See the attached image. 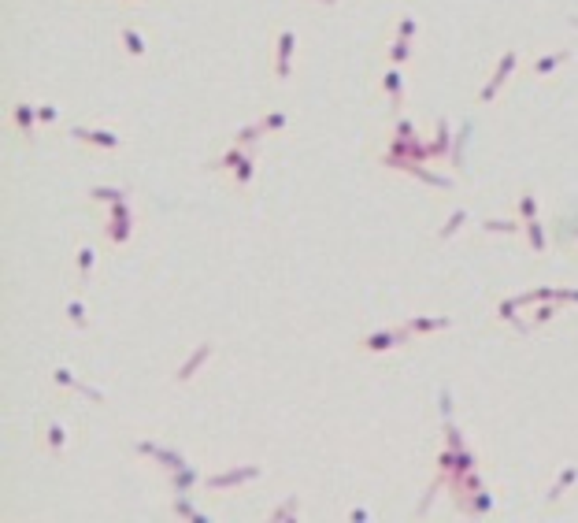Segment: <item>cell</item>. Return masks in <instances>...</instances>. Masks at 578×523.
Returning a JSON list of instances; mask_svg holds the SVG:
<instances>
[{"label": "cell", "mask_w": 578, "mask_h": 523, "mask_svg": "<svg viewBox=\"0 0 578 523\" xmlns=\"http://www.w3.org/2000/svg\"><path fill=\"white\" fill-rule=\"evenodd\" d=\"M519 216L530 223V219H538V204H534V193L530 189H523V197H519Z\"/></svg>", "instance_id": "cell-30"}, {"label": "cell", "mask_w": 578, "mask_h": 523, "mask_svg": "<svg viewBox=\"0 0 578 523\" xmlns=\"http://www.w3.org/2000/svg\"><path fill=\"white\" fill-rule=\"evenodd\" d=\"M67 138H74L82 145H96V149H119L123 145L119 134H111V130H89V126H71Z\"/></svg>", "instance_id": "cell-3"}, {"label": "cell", "mask_w": 578, "mask_h": 523, "mask_svg": "<svg viewBox=\"0 0 578 523\" xmlns=\"http://www.w3.org/2000/svg\"><path fill=\"white\" fill-rule=\"evenodd\" d=\"M245 156H249V153H245V149H241V141H238V145H234V149H230L223 160H216V163H211V171H234V167H238V163H241Z\"/></svg>", "instance_id": "cell-22"}, {"label": "cell", "mask_w": 578, "mask_h": 523, "mask_svg": "<svg viewBox=\"0 0 578 523\" xmlns=\"http://www.w3.org/2000/svg\"><path fill=\"white\" fill-rule=\"evenodd\" d=\"M93 260H96V253L89 249V245H82L78 249V279H82V286H86L89 275H93Z\"/></svg>", "instance_id": "cell-24"}, {"label": "cell", "mask_w": 578, "mask_h": 523, "mask_svg": "<svg viewBox=\"0 0 578 523\" xmlns=\"http://www.w3.org/2000/svg\"><path fill=\"white\" fill-rule=\"evenodd\" d=\"M567 60H571V53H556V56H541V60L534 63V67H530V71H534V78H545V75H552L556 67H564V63H567Z\"/></svg>", "instance_id": "cell-15"}, {"label": "cell", "mask_w": 578, "mask_h": 523, "mask_svg": "<svg viewBox=\"0 0 578 523\" xmlns=\"http://www.w3.org/2000/svg\"><path fill=\"white\" fill-rule=\"evenodd\" d=\"M174 516H189V519H196V523H208V516H204V512H196L193 505L186 501V494H178V497H174Z\"/></svg>", "instance_id": "cell-27"}, {"label": "cell", "mask_w": 578, "mask_h": 523, "mask_svg": "<svg viewBox=\"0 0 578 523\" xmlns=\"http://www.w3.org/2000/svg\"><path fill=\"white\" fill-rule=\"evenodd\" d=\"M408 60H411V38H397L389 45V63L401 67V63H408Z\"/></svg>", "instance_id": "cell-21"}, {"label": "cell", "mask_w": 578, "mask_h": 523, "mask_svg": "<svg viewBox=\"0 0 578 523\" xmlns=\"http://www.w3.org/2000/svg\"><path fill=\"white\" fill-rule=\"evenodd\" d=\"M467 134H471V126H464V130H460V138H456V149H452V163H456V167H460V156H464V141H467Z\"/></svg>", "instance_id": "cell-34"}, {"label": "cell", "mask_w": 578, "mask_h": 523, "mask_svg": "<svg viewBox=\"0 0 578 523\" xmlns=\"http://www.w3.org/2000/svg\"><path fill=\"white\" fill-rule=\"evenodd\" d=\"M464 509H467V512H474V516H482V512H489V509H493V497L486 494L482 486H478L474 494H471V497L464 501Z\"/></svg>", "instance_id": "cell-18"}, {"label": "cell", "mask_w": 578, "mask_h": 523, "mask_svg": "<svg viewBox=\"0 0 578 523\" xmlns=\"http://www.w3.org/2000/svg\"><path fill=\"white\" fill-rule=\"evenodd\" d=\"M208 356H211V346H208V341H204V346H201V349H196V353L189 356V360H186V364H182V368H178V375H174V379H178V382H189V379H193V371H196V368H201V364L208 360Z\"/></svg>", "instance_id": "cell-14"}, {"label": "cell", "mask_w": 578, "mask_h": 523, "mask_svg": "<svg viewBox=\"0 0 578 523\" xmlns=\"http://www.w3.org/2000/svg\"><path fill=\"white\" fill-rule=\"evenodd\" d=\"M516 63H519V53H516V48H508V53L501 56V67L497 71H493V78H489V86L482 89V97H478V101H482V104H489L493 101V97H497V89L504 86V82H508V75L511 71H516Z\"/></svg>", "instance_id": "cell-4"}, {"label": "cell", "mask_w": 578, "mask_h": 523, "mask_svg": "<svg viewBox=\"0 0 578 523\" xmlns=\"http://www.w3.org/2000/svg\"><path fill=\"white\" fill-rule=\"evenodd\" d=\"M430 156H452V130H449V119H438V130H434V141L426 145Z\"/></svg>", "instance_id": "cell-9"}, {"label": "cell", "mask_w": 578, "mask_h": 523, "mask_svg": "<svg viewBox=\"0 0 578 523\" xmlns=\"http://www.w3.org/2000/svg\"><path fill=\"white\" fill-rule=\"evenodd\" d=\"M67 316H71L74 326H86V323H89V319H86V304H82V301H67Z\"/></svg>", "instance_id": "cell-32"}, {"label": "cell", "mask_w": 578, "mask_h": 523, "mask_svg": "<svg viewBox=\"0 0 578 523\" xmlns=\"http://www.w3.org/2000/svg\"><path fill=\"white\" fill-rule=\"evenodd\" d=\"M482 231H489V234H511V231H526V223H508V219H486L482 223Z\"/></svg>", "instance_id": "cell-29"}, {"label": "cell", "mask_w": 578, "mask_h": 523, "mask_svg": "<svg viewBox=\"0 0 578 523\" xmlns=\"http://www.w3.org/2000/svg\"><path fill=\"white\" fill-rule=\"evenodd\" d=\"M323 4H334V0H323Z\"/></svg>", "instance_id": "cell-38"}, {"label": "cell", "mask_w": 578, "mask_h": 523, "mask_svg": "<svg viewBox=\"0 0 578 523\" xmlns=\"http://www.w3.org/2000/svg\"><path fill=\"white\" fill-rule=\"evenodd\" d=\"M556 308H560V301H541V308L534 312V323H549L556 316Z\"/></svg>", "instance_id": "cell-33"}, {"label": "cell", "mask_w": 578, "mask_h": 523, "mask_svg": "<svg viewBox=\"0 0 578 523\" xmlns=\"http://www.w3.org/2000/svg\"><path fill=\"white\" fill-rule=\"evenodd\" d=\"M464 219H467V211H464V208H456L452 216H449V223H445L441 231H438V238H441V241H445V238H452V234L460 231V226H464Z\"/></svg>", "instance_id": "cell-28"}, {"label": "cell", "mask_w": 578, "mask_h": 523, "mask_svg": "<svg viewBox=\"0 0 578 523\" xmlns=\"http://www.w3.org/2000/svg\"><path fill=\"white\" fill-rule=\"evenodd\" d=\"M289 56H293V30H282V34H278V63H274L278 82L289 78Z\"/></svg>", "instance_id": "cell-8"}, {"label": "cell", "mask_w": 578, "mask_h": 523, "mask_svg": "<svg viewBox=\"0 0 578 523\" xmlns=\"http://www.w3.org/2000/svg\"><path fill=\"white\" fill-rule=\"evenodd\" d=\"M63 442H67V434H63V427H60V423L52 419V423H48V427H45V446L52 449L56 456H63Z\"/></svg>", "instance_id": "cell-19"}, {"label": "cell", "mask_w": 578, "mask_h": 523, "mask_svg": "<svg viewBox=\"0 0 578 523\" xmlns=\"http://www.w3.org/2000/svg\"><path fill=\"white\" fill-rule=\"evenodd\" d=\"M296 512V501H286V505H278V509L271 512V519H282V516H293Z\"/></svg>", "instance_id": "cell-36"}, {"label": "cell", "mask_w": 578, "mask_h": 523, "mask_svg": "<svg viewBox=\"0 0 578 523\" xmlns=\"http://www.w3.org/2000/svg\"><path fill=\"white\" fill-rule=\"evenodd\" d=\"M52 379H56L60 386H67V390H74V394H82V397H89V401H96V404H101V401H104V394H101V390H93V386H86V382H78V379H74V375H71L67 368H56V371H52Z\"/></svg>", "instance_id": "cell-6"}, {"label": "cell", "mask_w": 578, "mask_h": 523, "mask_svg": "<svg viewBox=\"0 0 578 523\" xmlns=\"http://www.w3.org/2000/svg\"><path fill=\"white\" fill-rule=\"evenodd\" d=\"M130 234H134V216H108V231H104V238H108L111 245H123Z\"/></svg>", "instance_id": "cell-7"}, {"label": "cell", "mask_w": 578, "mask_h": 523, "mask_svg": "<svg viewBox=\"0 0 578 523\" xmlns=\"http://www.w3.org/2000/svg\"><path fill=\"white\" fill-rule=\"evenodd\" d=\"M526 241H530V249L541 256L545 253V226L538 223V219H530V223H526Z\"/></svg>", "instance_id": "cell-25"}, {"label": "cell", "mask_w": 578, "mask_h": 523, "mask_svg": "<svg viewBox=\"0 0 578 523\" xmlns=\"http://www.w3.org/2000/svg\"><path fill=\"white\" fill-rule=\"evenodd\" d=\"M519 308H526V304H523V297H508V301H501V304H497V316H501L504 323H511L516 331H523V334H526V323L516 316Z\"/></svg>", "instance_id": "cell-11"}, {"label": "cell", "mask_w": 578, "mask_h": 523, "mask_svg": "<svg viewBox=\"0 0 578 523\" xmlns=\"http://www.w3.org/2000/svg\"><path fill=\"white\" fill-rule=\"evenodd\" d=\"M408 341H411L408 326H393V331H374L367 338H360V349L363 353H389L397 346H408Z\"/></svg>", "instance_id": "cell-1"}, {"label": "cell", "mask_w": 578, "mask_h": 523, "mask_svg": "<svg viewBox=\"0 0 578 523\" xmlns=\"http://www.w3.org/2000/svg\"><path fill=\"white\" fill-rule=\"evenodd\" d=\"M252 171H256V156L249 153V156H245L238 167H234V182H238V189H245V186L252 182Z\"/></svg>", "instance_id": "cell-23"}, {"label": "cell", "mask_w": 578, "mask_h": 523, "mask_svg": "<svg viewBox=\"0 0 578 523\" xmlns=\"http://www.w3.org/2000/svg\"><path fill=\"white\" fill-rule=\"evenodd\" d=\"M571 483H578V468H574V464H571V468H564V475H560V479L552 483V490L545 494V501H549V505H552V501H560V497H564V490H567Z\"/></svg>", "instance_id": "cell-16"}, {"label": "cell", "mask_w": 578, "mask_h": 523, "mask_svg": "<svg viewBox=\"0 0 578 523\" xmlns=\"http://www.w3.org/2000/svg\"><path fill=\"white\" fill-rule=\"evenodd\" d=\"M289 123V116H286V111H271V116L267 119H260V126H263V134H271V130H282Z\"/></svg>", "instance_id": "cell-31"}, {"label": "cell", "mask_w": 578, "mask_h": 523, "mask_svg": "<svg viewBox=\"0 0 578 523\" xmlns=\"http://www.w3.org/2000/svg\"><path fill=\"white\" fill-rule=\"evenodd\" d=\"M411 34H416V19H411V15H404L401 26H397V38H411Z\"/></svg>", "instance_id": "cell-35"}, {"label": "cell", "mask_w": 578, "mask_h": 523, "mask_svg": "<svg viewBox=\"0 0 578 523\" xmlns=\"http://www.w3.org/2000/svg\"><path fill=\"white\" fill-rule=\"evenodd\" d=\"M452 319L449 316H423V319H408V334H426V331H445Z\"/></svg>", "instance_id": "cell-12"}, {"label": "cell", "mask_w": 578, "mask_h": 523, "mask_svg": "<svg viewBox=\"0 0 578 523\" xmlns=\"http://www.w3.org/2000/svg\"><path fill=\"white\" fill-rule=\"evenodd\" d=\"M156 461L167 468V471H178V468H186V456H182L178 449H160L156 453Z\"/></svg>", "instance_id": "cell-26"}, {"label": "cell", "mask_w": 578, "mask_h": 523, "mask_svg": "<svg viewBox=\"0 0 578 523\" xmlns=\"http://www.w3.org/2000/svg\"><path fill=\"white\" fill-rule=\"evenodd\" d=\"M571 23H574V26H578V19H571Z\"/></svg>", "instance_id": "cell-39"}, {"label": "cell", "mask_w": 578, "mask_h": 523, "mask_svg": "<svg viewBox=\"0 0 578 523\" xmlns=\"http://www.w3.org/2000/svg\"><path fill=\"white\" fill-rule=\"evenodd\" d=\"M89 197H93V201H104V204H111V201H126V186H93V189H89Z\"/></svg>", "instance_id": "cell-20"}, {"label": "cell", "mask_w": 578, "mask_h": 523, "mask_svg": "<svg viewBox=\"0 0 578 523\" xmlns=\"http://www.w3.org/2000/svg\"><path fill=\"white\" fill-rule=\"evenodd\" d=\"M38 116H41V123H56V108H52V104H41Z\"/></svg>", "instance_id": "cell-37"}, {"label": "cell", "mask_w": 578, "mask_h": 523, "mask_svg": "<svg viewBox=\"0 0 578 523\" xmlns=\"http://www.w3.org/2000/svg\"><path fill=\"white\" fill-rule=\"evenodd\" d=\"M119 38H123V48H126L130 56H145V38L138 34L134 26H123V30H119Z\"/></svg>", "instance_id": "cell-17"}, {"label": "cell", "mask_w": 578, "mask_h": 523, "mask_svg": "<svg viewBox=\"0 0 578 523\" xmlns=\"http://www.w3.org/2000/svg\"><path fill=\"white\" fill-rule=\"evenodd\" d=\"M193 483H201V471H196V468H178V471H171V490H174V494H189V486Z\"/></svg>", "instance_id": "cell-13"}, {"label": "cell", "mask_w": 578, "mask_h": 523, "mask_svg": "<svg viewBox=\"0 0 578 523\" xmlns=\"http://www.w3.org/2000/svg\"><path fill=\"white\" fill-rule=\"evenodd\" d=\"M263 471H260V464H245V468H234V471H219V475H208L204 479V486L208 490H223V486H241V483H252V479H260Z\"/></svg>", "instance_id": "cell-2"}, {"label": "cell", "mask_w": 578, "mask_h": 523, "mask_svg": "<svg viewBox=\"0 0 578 523\" xmlns=\"http://www.w3.org/2000/svg\"><path fill=\"white\" fill-rule=\"evenodd\" d=\"M382 86H386V93H389L393 111H401V101H404V75H401V67H389L386 78H382Z\"/></svg>", "instance_id": "cell-10"}, {"label": "cell", "mask_w": 578, "mask_h": 523, "mask_svg": "<svg viewBox=\"0 0 578 523\" xmlns=\"http://www.w3.org/2000/svg\"><path fill=\"white\" fill-rule=\"evenodd\" d=\"M38 108L34 104H15V126H19L23 130V138L30 141V145H34L38 141Z\"/></svg>", "instance_id": "cell-5"}]
</instances>
